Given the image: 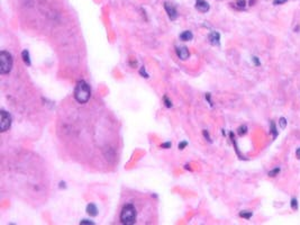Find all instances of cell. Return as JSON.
I'll list each match as a JSON object with an SVG mask.
<instances>
[{
    "mask_svg": "<svg viewBox=\"0 0 300 225\" xmlns=\"http://www.w3.org/2000/svg\"><path fill=\"white\" fill-rule=\"evenodd\" d=\"M164 9H165L168 16H169V18H170L171 20H175V19L178 18V11H177V9H175L174 6H172L170 3L165 2V3H164Z\"/></svg>",
    "mask_w": 300,
    "mask_h": 225,
    "instance_id": "5",
    "label": "cell"
},
{
    "mask_svg": "<svg viewBox=\"0 0 300 225\" xmlns=\"http://www.w3.org/2000/svg\"><path fill=\"white\" fill-rule=\"evenodd\" d=\"M209 41H210V43L213 44V45H219L220 44V35L219 33H217V32H211L210 34H209Z\"/></svg>",
    "mask_w": 300,
    "mask_h": 225,
    "instance_id": "8",
    "label": "cell"
},
{
    "mask_svg": "<svg viewBox=\"0 0 300 225\" xmlns=\"http://www.w3.org/2000/svg\"><path fill=\"white\" fill-rule=\"evenodd\" d=\"M187 144H188L187 142H182V143H180V144H179V149H180V150H183L184 147H187Z\"/></svg>",
    "mask_w": 300,
    "mask_h": 225,
    "instance_id": "23",
    "label": "cell"
},
{
    "mask_svg": "<svg viewBox=\"0 0 300 225\" xmlns=\"http://www.w3.org/2000/svg\"><path fill=\"white\" fill-rule=\"evenodd\" d=\"M91 97L90 87L85 80H80L74 89V99L79 104H86Z\"/></svg>",
    "mask_w": 300,
    "mask_h": 225,
    "instance_id": "1",
    "label": "cell"
},
{
    "mask_svg": "<svg viewBox=\"0 0 300 225\" xmlns=\"http://www.w3.org/2000/svg\"><path fill=\"white\" fill-rule=\"evenodd\" d=\"M253 63H254L256 67H260V65H261V63H260V61H258V58H257V56H253Z\"/></svg>",
    "mask_w": 300,
    "mask_h": 225,
    "instance_id": "20",
    "label": "cell"
},
{
    "mask_svg": "<svg viewBox=\"0 0 300 225\" xmlns=\"http://www.w3.org/2000/svg\"><path fill=\"white\" fill-rule=\"evenodd\" d=\"M164 103H165V106H166V107H171L172 106L171 101L168 99V97H164Z\"/></svg>",
    "mask_w": 300,
    "mask_h": 225,
    "instance_id": "21",
    "label": "cell"
},
{
    "mask_svg": "<svg viewBox=\"0 0 300 225\" xmlns=\"http://www.w3.org/2000/svg\"><path fill=\"white\" fill-rule=\"evenodd\" d=\"M246 132H247V127L245 126V125H242L238 127V130H237V133H238V135H244V134H246Z\"/></svg>",
    "mask_w": 300,
    "mask_h": 225,
    "instance_id": "13",
    "label": "cell"
},
{
    "mask_svg": "<svg viewBox=\"0 0 300 225\" xmlns=\"http://www.w3.org/2000/svg\"><path fill=\"white\" fill-rule=\"evenodd\" d=\"M80 224H94V222H90L88 219H83V221L80 222Z\"/></svg>",
    "mask_w": 300,
    "mask_h": 225,
    "instance_id": "24",
    "label": "cell"
},
{
    "mask_svg": "<svg viewBox=\"0 0 300 225\" xmlns=\"http://www.w3.org/2000/svg\"><path fill=\"white\" fill-rule=\"evenodd\" d=\"M192 38H193V35H192V33L190 31H184V32H182L180 34V40L183 41V42H189Z\"/></svg>",
    "mask_w": 300,
    "mask_h": 225,
    "instance_id": "9",
    "label": "cell"
},
{
    "mask_svg": "<svg viewBox=\"0 0 300 225\" xmlns=\"http://www.w3.org/2000/svg\"><path fill=\"white\" fill-rule=\"evenodd\" d=\"M0 115H1V122H0V131L1 132H6L10 128L11 126V117L7 112L5 110H1L0 112Z\"/></svg>",
    "mask_w": 300,
    "mask_h": 225,
    "instance_id": "4",
    "label": "cell"
},
{
    "mask_svg": "<svg viewBox=\"0 0 300 225\" xmlns=\"http://www.w3.org/2000/svg\"><path fill=\"white\" fill-rule=\"evenodd\" d=\"M21 56H23V60H24V62H25V64H27V65H30V58H29V53H28V51H27V50L23 51V53H21Z\"/></svg>",
    "mask_w": 300,
    "mask_h": 225,
    "instance_id": "11",
    "label": "cell"
},
{
    "mask_svg": "<svg viewBox=\"0 0 300 225\" xmlns=\"http://www.w3.org/2000/svg\"><path fill=\"white\" fill-rule=\"evenodd\" d=\"M12 69V56L11 54L6 51H1L0 53V73L7 74Z\"/></svg>",
    "mask_w": 300,
    "mask_h": 225,
    "instance_id": "3",
    "label": "cell"
},
{
    "mask_svg": "<svg viewBox=\"0 0 300 225\" xmlns=\"http://www.w3.org/2000/svg\"><path fill=\"white\" fill-rule=\"evenodd\" d=\"M196 8L201 12H207L209 10V3L206 0H197L196 1Z\"/></svg>",
    "mask_w": 300,
    "mask_h": 225,
    "instance_id": "7",
    "label": "cell"
},
{
    "mask_svg": "<svg viewBox=\"0 0 300 225\" xmlns=\"http://www.w3.org/2000/svg\"><path fill=\"white\" fill-rule=\"evenodd\" d=\"M177 54H178V56L180 58L181 60H183V61L189 59V56H190L188 47H186V46H179V47H177Z\"/></svg>",
    "mask_w": 300,
    "mask_h": 225,
    "instance_id": "6",
    "label": "cell"
},
{
    "mask_svg": "<svg viewBox=\"0 0 300 225\" xmlns=\"http://www.w3.org/2000/svg\"><path fill=\"white\" fill-rule=\"evenodd\" d=\"M87 213L90 215V216H97L98 214V208L94 204H89L87 206Z\"/></svg>",
    "mask_w": 300,
    "mask_h": 225,
    "instance_id": "10",
    "label": "cell"
},
{
    "mask_svg": "<svg viewBox=\"0 0 300 225\" xmlns=\"http://www.w3.org/2000/svg\"><path fill=\"white\" fill-rule=\"evenodd\" d=\"M296 156H297V158H298V159H300V147H298V149H297V151H296Z\"/></svg>",
    "mask_w": 300,
    "mask_h": 225,
    "instance_id": "26",
    "label": "cell"
},
{
    "mask_svg": "<svg viewBox=\"0 0 300 225\" xmlns=\"http://www.w3.org/2000/svg\"><path fill=\"white\" fill-rule=\"evenodd\" d=\"M271 134L273 135V139H276V136H278V131L275 128V124L273 122H271Z\"/></svg>",
    "mask_w": 300,
    "mask_h": 225,
    "instance_id": "15",
    "label": "cell"
},
{
    "mask_svg": "<svg viewBox=\"0 0 300 225\" xmlns=\"http://www.w3.org/2000/svg\"><path fill=\"white\" fill-rule=\"evenodd\" d=\"M236 6L238 8H245L246 6V0H236Z\"/></svg>",
    "mask_w": 300,
    "mask_h": 225,
    "instance_id": "17",
    "label": "cell"
},
{
    "mask_svg": "<svg viewBox=\"0 0 300 225\" xmlns=\"http://www.w3.org/2000/svg\"><path fill=\"white\" fill-rule=\"evenodd\" d=\"M162 147H164V149H170V147H171V143H170V142L163 143V144H162Z\"/></svg>",
    "mask_w": 300,
    "mask_h": 225,
    "instance_id": "22",
    "label": "cell"
},
{
    "mask_svg": "<svg viewBox=\"0 0 300 225\" xmlns=\"http://www.w3.org/2000/svg\"><path fill=\"white\" fill-rule=\"evenodd\" d=\"M279 172H280V168L278 167V168H275V169L271 170V171L269 172V177H275Z\"/></svg>",
    "mask_w": 300,
    "mask_h": 225,
    "instance_id": "18",
    "label": "cell"
},
{
    "mask_svg": "<svg viewBox=\"0 0 300 225\" xmlns=\"http://www.w3.org/2000/svg\"><path fill=\"white\" fill-rule=\"evenodd\" d=\"M252 215H253V213L249 212V210H242L240 213V216L243 217V218H246V219H249L252 217Z\"/></svg>",
    "mask_w": 300,
    "mask_h": 225,
    "instance_id": "12",
    "label": "cell"
},
{
    "mask_svg": "<svg viewBox=\"0 0 300 225\" xmlns=\"http://www.w3.org/2000/svg\"><path fill=\"white\" fill-rule=\"evenodd\" d=\"M204 135H205V138H206L208 141H210V138H209V135H208V132H207V131H204Z\"/></svg>",
    "mask_w": 300,
    "mask_h": 225,
    "instance_id": "25",
    "label": "cell"
},
{
    "mask_svg": "<svg viewBox=\"0 0 300 225\" xmlns=\"http://www.w3.org/2000/svg\"><path fill=\"white\" fill-rule=\"evenodd\" d=\"M288 0H274L273 1V5L274 6H279V5H283V3H285Z\"/></svg>",
    "mask_w": 300,
    "mask_h": 225,
    "instance_id": "19",
    "label": "cell"
},
{
    "mask_svg": "<svg viewBox=\"0 0 300 225\" xmlns=\"http://www.w3.org/2000/svg\"><path fill=\"white\" fill-rule=\"evenodd\" d=\"M255 3V0H249V6H253Z\"/></svg>",
    "mask_w": 300,
    "mask_h": 225,
    "instance_id": "27",
    "label": "cell"
},
{
    "mask_svg": "<svg viewBox=\"0 0 300 225\" xmlns=\"http://www.w3.org/2000/svg\"><path fill=\"white\" fill-rule=\"evenodd\" d=\"M279 126H280L281 130H284V128L287 127V119H285L284 117H281V118L279 119Z\"/></svg>",
    "mask_w": 300,
    "mask_h": 225,
    "instance_id": "14",
    "label": "cell"
},
{
    "mask_svg": "<svg viewBox=\"0 0 300 225\" xmlns=\"http://www.w3.org/2000/svg\"><path fill=\"white\" fill-rule=\"evenodd\" d=\"M136 208L132 204L125 205L120 213V222L125 225H132L136 222Z\"/></svg>",
    "mask_w": 300,
    "mask_h": 225,
    "instance_id": "2",
    "label": "cell"
},
{
    "mask_svg": "<svg viewBox=\"0 0 300 225\" xmlns=\"http://www.w3.org/2000/svg\"><path fill=\"white\" fill-rule=\"evenodd\" d=\"M290 205H291L292 209L297 210V209H298V200H297V198L293 197V198L291 199V201H290Z\"/></svg>",
    "mask_w": 300,
    "mask_h": 225,
    "instance_id": "16",
    "label": "cell"
}]
</instances>
